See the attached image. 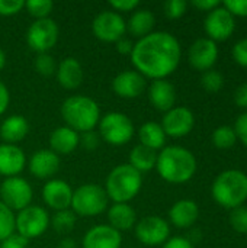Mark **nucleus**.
<instances>
[{"mask_svg": "<svg viewBox=\"0 0 247 248\" xmlns=\"http://www.w3.org/2000/svg\"><path fill=\"white\" fill-rule=\"evenodd\" d=\"M77 244L73 238H63L60 243H58V248H76Z\"/></svg>", "mask_w": 247, "mask_h": 248, "instance_id": "3c124183", "label": "nucleus"}, {"mask_svg": "<svg viewBox=\"0 0 247 248\" xmlns=\"http://www.w3.org/2000/svg\"><path fill=\"white\" fill-rule=\"evenodd\" d=\"M99 137L111 145H125L134 135L132 121L121 112H109L100 116L99 121Z\"/></svg>", "mask_w": 247, "mask_h": 248, "instance_id": "0eeeda50", "label": "nucleus"}, {"mask_svg": "<svg viewBox=\"0 0 247 248\" xmlns=\"http://www.w3.org/2000/svg\"><path fill=\"white\" fill-rule=\"evenodd\" d=\"M162 128L166 137L181 138L188 135L195 125V116L191 109L183 106H176L167 110L162 119Z\"/></svg>", "mask_w": 247, "mask_h": 248, "instance_id": "4468645a", "label": "nucleus"}, {"mask_svg": "<svg viewBox=\"0 0 247 248\" xmlns=\"http://www.w3.org/2000/svg\"><path fill=\"white\" fill-rule=\"evenodd\" d=\"M192 6L198 10H202V12H211L214 10L215 7L220 6V1L218 0H194L192 1Z\"/></svg>", "mask_w": 247, "mask_h": 248, "instance_id": "49530a36", "label": "nucleus"}, {"mask_svg": "<svg viewBox=\"0 0 247 248\" xmlns=\"http://www.w3.org/2000/svg\"><path fill=\"white\" fill-rule=\"evenodd\" d=\"M61 116L66 122V126L83 134L93 131L99 124L100 109L92 97L74 94L63 102Z\"/></svg>", "mask_w": 247, "mask_h": 248, "instance_id": "7ed1b4c3", "label": "nucleus"}, {"mask_svg": "<svg viewBox=\"0 0 247 248\" xmlns=\"http://www.w3.org/2000/svg\"><path fill=\"white\" fill-rule=\"evenodd\" d=\"M199 217V208L194 201H178L169 211L170 222L178 228H191Z\"/></svg>", "mask_w": 247, "mask_h": 248, "instance_id": "b1692460", "label": "nucleus"}, {"mask_svg": "<svg viewBox=\"0 0 247 248\" xmlns=\"http://www.w3.org/2000/svg\"><path fill=\"white\" fill-rule=\"evenodd\" d=\"M80 145V135L68 126H60L52 131L49 137L51 151L57 155L71 154Z\"/></svg>", "mask_w": 247, "mask_h": 248, "instance_id": "5701e85b", "label": "nucleus"}, {"mask_svg": "<svg viewBox=\"0 0 247 248\" xmlns=\"http://www.w3.org/2000/svg\"><path fill=\"white\" fill-rule=\"evenodd\" d=\"M0 248H28V240L17 234H13L1 241Z\"/></svg>", "mask_w": 247, "mask_h": 248, "instance_id": "c03bdc74", "label": "nucleus"}, {"mask_svg": "<svg viewBox=\"0 0 247 248\" xmlns=\"http://www.w3.org/2000/svg\"><path fill=\"white\" fill-rule=\"evenodd\" d=\"M182 49L179 41L169 32L157 31L134 44L131 61L143 77L165 80L175 73L181 62Z\"/></svg>", "mask_w": 247, "mask_h": 248, "instance_id": "f257e3e1", "label": "nucleus"}, {"mask_svg": "<svg viewBox=\"0 0 247 248\" xmlns=\"http://www.w3.org/2000/svg\"><path fill=\"white\" fill-rule=\"evenodd\" d=\"M108 195L105 189L95 183H86L73 190L71 211L80 217H98L108 208Z\"/></svg>", "mask_w": 247, "mask_h": 248, "instance_id": "423d86ee", "label": "nucleus"}, {"mask_svg": "<svg viewBox=\"0 0 247 248\" xmlns=\"http://www.w3.org/2000/svg\"><path fill=\"white\" fill-rule=\"evenodd\" d=\"M186 7H188V3L185 0H167L163 4L165 15L169 19H179V17H182L186 13Z\"/></svg>", "mask_w": 247, "mask_h": 248, "instance_id": "e433bc0d", "label": "nucleus"}, {"mask_svg": "<svg viewBox=\"0 0 247 248\" xmlns=\"http://www.w3.org/2000/svg\"><path fill=\"white\" fill-rule=\"evenodd\" d=\"M230 224L239 234H247V208L239 206L230 214Z\"/></svg>", "mask_w": 247, "mask_h": 248, "instance_id": "c9c22d12", "label": "nucleus"}, {"mask_svg": "<svg viewBox=\"0 0 247 248\" xmlns=\"http://www.w3.org/2000/svg\"><path fill=\"white\" fill-rule=\"evenodd\" d=\"M188 60L192 68L198 71H208L214 67L218 60V46L217 42L211 41L210 38H199L197 39L188 52Z\"/></svg>", "mask_w": 247, "mask_h": 248, "instance_id": "2eb2a0df", "label": "nucleus"}, {"mask_svg": "<svg viewBox=\"0 0 247 248\" xmlns=\"http://www.w3.org/2000/svg\"><path fill=\"white\" fill-rule=\"evenodd\" d=\"M33 68L36 70V73H39L41 76H52L57 71V64L52 55H49L48 52L44 54H38L33 60Z\"/></svg>", "mask_w": 247, "mask_h": 248, "instance_id": "72a5a7b5", "label": "nucleus"}, {"mask_svg": "<svg viewBox=\"0 0 247 248\" xmlns=\"http://www.w3.org/2000/svg\"><path fill=\"white\" fill-rule=\"evenodd\" d=\"M234 102L237 106L247 109V83L242 84L234 93Z\"/></svg>", "mask_w": 247, "mask_h": 248, "instance_id": "8fccbe9b", "label": "nucleus"}, {"mask_svg": "<svg viewBox=\"0 0 247 248\" xmlns=\"http://www.w3.org/2000/svg\"><path fill=\"white\" fill-rule=\"evenodd\" d=\"M148 100L153 108L160 112H167L175 108L176 102V89L175 86L165 80H153L148 87Z\"/></svg>", "mask_w": 247, "mask_h": 248, "instance_id": "412c9836", "label": "nucleus"}, {"mask_svg": "<svg viewBox=\"0 0 247 248\" xmlns=\"http://www.w3.org/2000/svg\"><path fill=\"white\" fill-rule=\"evenodd\" d=\"M25 7L23 0H0V16H13Z\"/></svg>", "mask_w": 247, "mask_h": 248, "instance_id": "4c0bfd02", "label": "nucleus"}, {"mask_svg": "<svg viewBox=\"0 0 247 248\" xmlns=\"http://www.w3.org/2000/svg\"><path fill=\"white\" fill-rule=\"evenodd\" d=\"M99 144H100V137H99L98 132H95V129H93V131L83 132V134L80 135V145H82L84 150H87V151L96 150V148L99 147Z\"/></svg>", "mask_w": 247, "mask_h": 248, "instance_id": "58836bf2", "label": "nucleus"}, {"mask_svg": "<svg viewBox=\"0 0 247 248\" xmlns=\"http://www.w3.org/2000/svg\"><path fill=\"white\" fill-rule=\"evenodd\" d=\"M26 166V157L20 147L13 144H0V174L15 177L23 171Z\"/></svg>", "mask_w": 247, "mask_h": 248, "instance_id": "6ab92c4d", "label": "nucleus"}, {"mask_svg": "<svg viewBox=\"0 0 247 248\" xmlns=\"http://www.w3.org/2000/svg\"><path fill=\"white\" fill-rule=\"evenodd\" d=\"M92 32L99 41L115 44L124 38L127 32V22L119 13L114 10H105L93 19Z\"/></svg>", "mask_w": 247, "mask_h": 248, "instance_id": "9b49d317", "label": "nucleus"}, {"mask_svg": "<svg viewBox=\"0 0 247 248\" xmlns=\"http://www.w3.org/2000/svg\"><path fill=\"white\" fill-rule=\"evenodd\" d=\"M15 234V214L0 202V243Z\"/></svg>", "mask_w": 247, "mask_h": 248, "instance_id": "473e14b6", "label": "nucleus"}, {"mask_svg": "<svg viewBox=\"0 0 247 248\" xmlns=\"http://www.w3.org/2000/svg\"><path fill=\"white\" fill-rule=\"evenodd\" d=\"M223 7H226L233 16L247 17V0H226Z\"/></svg>", "mask_w": 247, "mask_h": 248, "instance_id": "ea45409f", "label": "nucleus"}, {"mask_svg": "<svg viewBox=\"0 0 247 248\" xmlns=\"http://www.w3.org/2000/svg\"><path fill=\"white\" fill-rule=\"evenodd\" d=\"M146 89V77L135 70H125L112 80V90L122 99H135Z\"/></svg>", "mask_w": 247, "mask_h": 248, "instance_id": "f3484780", "label": "nucleus"}, {"mask_svg": "<svg viewBox=\"0 0 247 248\" xmlns=\"http://www.w3.org/2000/svg\"><path fill=\"white\" fill-rule=\"evenodd\" d=\"M73 190L71 186L61 179H49L42 187V199L49 209L55 212L68 209L71 206Z\"/></svg>", "mask_w": 247, "mask_h": 248, "instance_id": "dca6fc26", "label": "nucleus"}, {"mask_svg": "<svg viewBox=\"0 0 247 248\" xmlns=\"http://www.w3.org/2000/svg\"><path fill=\"white\" fill-rule=\"evenodd\" d=\"M122 235L106 224L92 227L83 237V248H121Z\"/></svg>", "mask_w": 247, "mask_h": 248, "instance_id": "a211bd4d", "label": "nucleus"}, {"mask_svg": "<svg viewBox=\"0 0 247 248\" xmlns=\"http://www.w3.org/2000/svg\"><path fill=\"white\" fill-rule=\"evenodd\" d=\"M55 76H57V81L60 83V86L67 90H76L82 84L83 77H84L82 64L73 57L64 58L60 62V65L57 67Z\"/></svg>", "mask_w": 247, "mask_h": 248, "instance_id": "4be33fe9", "label": "nucleus"}, {"mask_svg": "<svg viewBox=\"0 0 247 248\" xmlns=\"http://www.w3.org/2000/svg\"><path fill=\"white\" fill-rule=\"evenodd\" d=\"M204 29L211 41H226L236 29L234 16L226 7L218 6L207 15L204 20Z\"/></svg>", "mask_w": 247, "mask_h": 248, "instance_id": "ddd939ff", "label": "nucleus"}, {"mask_svg": "<svg viewBox=\"0 0 247 248\" xmlns=\"http://www.w3.org/2000/svg\"><path fill=\"white\" fill-rule=\"evenodd\" d=\"M143 186V174L130 164H119L111 170L105 182V192L115 203H128Z\"/></svg>", "mask_w": 247, "mask_h": 248, "instance_id": "39448f33", "label": "nucleus"}, {"mask_svg": "<svg viewBox=\"0 0 247 248\" xmlns=\"http://www.w3.org/2000/svg\"><path fill=\"white\" fill-rule=\"evenodd\" d=\"M214 201L227 209L243 206L247 199V174L240 170H226L220 173L211 187Z\"/></svg>", "mask_w": 247, "mask_h": 248, "instance_id": "20e7f679", "label": "nucleus"}, {"mask_svg": "<svg viewBox=\"0 0 247 248\" xmlns=\"http://www.w3.org/2000/svg\"><path fill=\"white\" fill-rule=\"evenodd\" d=\"M29 132L28 121L20 115H12L6 118L0 125V138L4 144L16 145L20 142Z\"/></svg>", "mask_w": 247, "mask_h": 248, "instance_id": "a878e982", "label": "nucleus"}, {"mask_svg": "<svg viewBox=\"0 0 247 248\" xmlns=\"http://www.w3.org/2000/svg\"><path fill=\"white\" fill-rule=\"evenodd\" d=\"M156 17L148 9H137L132 12L127 22V31L135 38H144L153 32Z\"/></svg>", "mask_w": 247, "mask_h": 248, "instance_id": "bb28decb", "label": "nucleus"}, {"mask_svg": "<svg viewBox=\"0 0 247 248\" xmlns=\"http://www.w3.org/2000/svg\"><path fill=\"white\" fill-rule=\"evenodd\" d=\"M4 65H6V55H4L3 49L0 48V71L4 68Z\"/></svg>", "mask_w": 247, "mask_h": 248, "instance_id": "603ef678", "label": "nucleus"}, {"mask_svg": "<svg viewBox=\"0 0 247 248\" xmlns=\"http://www.w3.org/2000/svg\"><path fill=\"white\" fill-rule=\"evenodd\" d=\"M25 9L32 17H35V20L47 19L54 9V3L52 0H28L25 1Z\"/></svg>", "mask_w": 247, "mask_h": 248, "instance_id": "2f4dec72", "label": "nucleus"}, {"mask_svg": "<svg viewBox=\"0 0 247 248\" xmlns=\"http://www.w3.org/2000/svg\"><path fill=\"white\" fill-rule=\"evenodd\" d=\"M28 167L33 177L49 180L60 169V157L51 150H39L32 154Z\"/></svg>", "mask_w": 247, "mask_h": 248, "instance_id": "aec40b11", "label": "nucleus"}, {"mask_svg": "<svg viewBox=\"0 0 247 248\" xmlns=\"http://www.w3.org/2000/svg\"><path fill=\"white\" fill-rule=\"evenodd\" d=\"M109 227L116 231H128L137 224V214L130 203H114L108 209Z\"/></svg>", "mask_w": 247, "mask_h": 248, "instance_id": "393cba45", "label": "nucleus"}, {"mask_svg": "<svg viewBox=\"0 0 247 248\" xmlns=\"http://www.w3.org/2000/svg\"><path fill=\"white\" fill-rule=\"evenodd\" d=\"M233 58L239 65L247 68V38L240 39L239 42L234 44V46H233Z\"/></svg>", "mask_w": 247, "mask_h": 248, "instance_id": "a19ab883", "label": "nucleus"}, {"mask_svg": "<svg viewBox=\"0 0 247 248\" xmlns=\"http://www.w3.org/2000/svg\"><path fill=\"white\" fill-rule=\"evenodd\" d=\"M201 84L208 93H217L224 86V77L215 70H208L201 77Z\"/></svg>", "mask_w": 247, "mask_h": 248, "instance_id": "f704fd0d", "label": "nucleus"}, {"mask_svg": "<svg viewBox=\"0 0 247 248\" xmlns=\"http://www.w3.org/2000/svg\"><path fill=\"white\" fill-rule=\"evenodd\" d=\"M163 248H194V244L185 237H173L163 244Z\"/></svg>", "mask_w": 247, "mask_h": 248, "instance_id": "a18cd8bd", "label": "nucleus"}, {"mask_svg": "<svg viewBox=\"0 0 247 248\" xmlns=\"http://www.w3.org/2000/svg\"><path fill=\"white\" fill-rule=\"evenodd\" d=\"M156 161H157V153L138 144L131 150L128 164L132 169H135L138 173H146L156 167Z\"/></svg>", "mask_w": 247, "mask_h": 248, "instance_id": "c85d7f7f", "label": "nucleus"}, {"mask_svg": "<svg viewBox=\"0 0 247 248\" xmlns=\"http://www.w3.org/2000/svg\"><path fill=\"white\" fill-rule=\"evenodd\" d=\"M109 6L114 9V12H134L138 9L140 1L138 0H111Z\"/></svg>", "mask_w": 247, "mask_h": 248, "instance_id": "79ce46f5", "label": "nucleus"}, {"mask_svg": "<svg viewBox=\"0 0 247 248\" xmlns=\"http://www.w3.org/2000/svg\"><path fill=\"white\" fill-rule=\"evenodd\" d=\"M10 102V93L3 81H0V116L6 112Z\"/></svg>", "mask_w": 247, "mask_h": 248, "instance_id": "09e8293b", "label": "nucleus"}, {"mask_svg": "<svg viewBox=\"0 0 247 248\" xmlns=\"http://www.w3.org/2000/svg\"><path fill=\"white\" fill-rule=\"evenodd\" d=\"M138 138H140V144L157 151V150H163L165 148V142H166V134L162 128L160 124L157 122H146L141 125V128L138 129Z\"/></svg>", "mask_w": 247, "mask_h": 248, "instance_id": "cd10ccee", "label": "nucleus"}, {"mask_svg": "<svg viewBox=\"0 0 247 248\" xmlns=\"http://www.w3.org/2000/svg\"><path fill=\"white\" fill-rule=\"evenodd\" d=\"M234 132H236L237 140H240L247 147V112L237 118L236 125H234Z\"/></svg>", "mask_w": 247, "mask_h": 248, "instance_id": "37998d69", "label": "nucleus"}, {"mask_svg": "<svg viewBox=\"0 0 247 248\" xmlns=\"http://www.w3.org/2000/svg\"><path fill=\"white\" fill-rule=\"evenodd\" d=\"M170 227L167 221L160 217L150 215L143 218L135 224V237L137 240L148 247L162 246L169 240Z\"/></svg>", "mask_w": 247, "mask_h": 248, "instance_id": "f8f14e48", "label": "nucleus"}, {"mask_svg": "<svg viewBox=\"0 0 247 248\" xmlns=\"http://www.w3.org/2000/svg\"><path fill=\"white\" fill-rule=\"evenodd\" d=\"M115 48H116V51L121 55H131L132 48H134V44L130 39H127V38H121L119 41L115 42Z\"/></svg>", "mask_w": 247, "mask_h": 248, "instance_id": "de8ad7c7", "label": "nucleus"}, {"mask_svg": "<svg viewBox=\"0 0 247 248\" xmlns=\"http://www.w3.org/2000/svg\"><path fill=\"white\" fill-rule=\"evenodd\" d=\"M58 36L60 29L54 19H38L29 26L26 32V42L32 51L44 54L55 46Z\"/></svg>", "mask_w": 247, "mask_h": 248, "instance_id": "9d476101", "label": "nucleus"}, {"mask_svg": "<svg viewBox=\"0 0 247 248\" xmlns=\"http://www.w3.org/2000/svg\"><path fill=\"white\" fill-rule=\"evenodd\" d=\"M49 224H51V227L54 228V231L57 234H61V235L68 234L76 227V214L71 209L58 211L49 219Z\"/></svg>", "mask_w": 247, "mask_h": 248, "instance_id": "c756f323", "label": "nucleus"}, {"mask_svg": "<svg viewBox=\"0 0 247 248\" xmlns=\"http://www.w3.org/2000/svg\"><path fill=\"white\" fill-rule=\"evenodd\" d=\"M211 140H213L214 147H217L220 150H229V148H231L236 144L237 137H236L234 128L223 125V126H218L213 132V138Z\"/></svg>", "mask_w": 247, "mask_h": 248, "instance_id": "7c9ffc66", "label": "nucleus"}, {"mask_svg": "<svg viewBox=\"0 0 247 248\" xmlns=\"http://www.w3.org/2000/svg\"><path fill=\"white\" fill-rule=\"evenodd\" d=\"M32 187L31 185L19 177H7L0 185V202L4 203L10 211H22L28 208L32 202Z\"/></svg>", "mask_w": 247, "mask_h": 248, "instance_id": "1a4fd4ad", "label": "nucleus"}, {"mask_svg": "<svg viewBox=\"0 0 247 248\" xmlns=\"http://www.w3.org/2000/svg\"><path fill=\"white\" fill-rule=\"evenodd\" d=\"M48 227L49 217L42 206L29 205L28 208L19 211L15 217V231L17 235L26 238L28 241L41 237L48 230Z\"/></svg>", "mask_w": 247, "mask_h": 248, "instance_id": "6e6552de", "label": "nucleus"}, {"mask_svg": "<svg viewBox=\"0 0 247 248\" xmlns=\"http://www.w3.org/2000/svg\"><path fill=\"white\" fill-rule=\"evenodd\" d=\"M156 169L159 176L172 185L189 182L197 173V158L185 147L169 145L157 154Z\"/></svg>", "mask_w": 247, "mask_h": 248, "instance_id": "f03ea898", "label": "nucleus"}]
</instances>
